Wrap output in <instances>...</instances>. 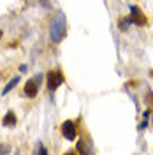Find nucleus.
Wrapping results in <instances>:
<instances>
[{"mask_svg": "<svg viewBox=\"0 0 153 155\" xmlns=\"http://www.w3.org/2000/svg\"><path fill=\"white\" fill-rule=\"evenodd\" d=\"M77 152H81V153H85L86 148H85V141H83V137L77 141Z\"/></svg>", "mask_w": 153, "mask_h": 155, "instance_id": "1a4fd4ad", "label": "nucleus"}, {"mask_svg": "<svg viewBox=\"0 0 153 155\" xmlns=\"http://www.w3.org/2000/svg\"><path fill=\"white\" fill-rule=\"evenodd\" d=\"M62 134L65 139L69 141H74L76 139V124L72 122V120H67V122H63L62 124Z\"/></svg>", "mask_w": 153, "mask_h": 155, "instance_id": "7ed1b4c3", "label": "nucleus"}, {"mask_svg": "<svg viewBox=\"0 0 153 155\" xmlns=\"http://www.w3.org/2000/svg\"><path fill=\"white\" fill-rule=\"evenodd\" d=\"M63 81H65V78H63V74H62L58 69H53V71H49L48 72V88L51 90V92L57 90Z\"/></svg>", "mask_w": 153, "mask_h": 155, "instance_id": "f03ea898", "label": "nucleus"}, {"mask_svg": "<svg viewBox=\"0 0 153 155\" xmlns=\"http://www.w3.org/2000/svg\"><path fill=\"white\" fill-rule=\"evenodd\" d=\"M42 78L37 76V78H34V79H28L27 81V85H25V94H27V97H30V99H34V97L37 95V92H39V81H41Z\"/></svg>", "mask_w": 153, "mask_h": 155, "instance_id": "20e7f679", "label": "nucleus"}, {"mask_svg": "<svg viewBox=\"0 0 153 155\" xmlns=\"http://www.w3.org/2000/svg\"><path fill=\"white\" fill-rule=\"evenodd\" d=\"M130 21L132 23H135V25H146V18H144V14H143V11L141 9H137L135 5H132L130 7Z\"/></svg>", "mask_w": 153, "mask_h": 155, "instance_id": "39448f33", "label": "nucleus"}, {"mask_svg": "<svg viewBox=\"0 0 153 155\" xmlns=\"http://www.w3.org/2000/svg\"><path fill=\"white\" fill-rule=\"evenodd\" d=\"M0 39H2V30H0Z\"/></svg>", "mask_w": 153, "mask_h": 155, "instance_id": "f8f14e48", "label": "nucleus"}, {"mask_svg": "<svg viewBox=\"0 0 153 155\" xmlns=\"http://www.w3.org/2000/svg\"><path fill=\"white\" fill-rule=\"evenodd\" d=\"M14 124H16V116H14V113H12V111H9L7 115L4 116L2 125H4V127H9V125H14Z\"/></svg>", "mask_w": 153, "mask_h": 155, "instance_id": "423d86ee", "label": "nucleus"}, {"mask_svg": "<svg viewBox=\"0 0 153 155\" xmlns=\"http://www.w3.org/2000/svg\"><path fill=\"white\" fill-rule=\"evenodd\" d=\"M67 34V21H65V14L63 12H57L53 19H51V25H49V35H51V41L58 44L62 42L63 37Z\"/></svg>", "mask_w": 153, "mask_h": 155, "instance_id": "f257e3e1", "label": "nucleus"}, {"mask_svg": "<svg viewBox=\"0 0 153 155\" xmlns=\"http://www.w3.org/2000/svg\"><path fill=\"white\" fill-rule=\"evenodd\" d=\"M130 23H132V21H130V18L122 19V21H120V28H122V30H127V27H129Z\"/></svg>", "mask_w": 153, "mask_h": 155, "instance_id": "6e6552de", "label": "nucleus"}, {"mask_svg": "<svg viewBox=\"0 0 153 155\" xmlns=\"http://www.w3.org/2000/svg\"><path fill=\"white\" fill-rule=\"evenodd\" d=\"M18 81H19V78H18V76H16V78H12V81H9V85H7V87L4 88V94H7V92H9L11 88H14V85H16Z\"/></svg>", "mask_w": 153, "mask_h": 155, "instance_id": "0eeeda50", "label": "nucleus"}, {"mask_svg": "<svg viewBox=\"0 0 153 155\" xmlns=\"http://www.w3.org/2000/svg\"><path fill=\"white\" fill-rule=\"evenodd\" d=\"M11 150L7 148V146H0V153H9Z\"/></svg>", "mask_w": 153, "mask_h": 155, "instance_id": "9d476101", "label": "nucleus"}, {"mask_svg": "<svg viewBox=\"0 0 153 155\" xmlns=\"http://www.w3.org/2000/svg\"><path fill=\"white\" fill-rule=\"evenodd\" d=\"M37 152H39V153H48V150H46V148H42V146H41V148H39Z\"/></svg>", "mask_w": 153, "mask_h": 155, "instance_id": "9b49d317", "label": "nucleus"}]
</instances>
